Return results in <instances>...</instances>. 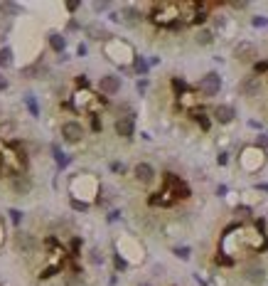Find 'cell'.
I'll list each match as a JSON object with an SVG mask.
<instances>
[{
    "instance_id": "19",
    "label": "cell",
    "mask_w": 268,
    "mask_h": 286,
    "mask_svg": "<svg viewBox=\"0 0 268 286\" xmlns=\"http://www.w3.org/2000/svg\"><path fill=\"white\" fill-rule=\"evenodd\" d=\"M194 42H197V45H202V47H209V45L214 42V32H212L209 28H199V30H197V35H194Z\"/></svg>"
},
{
    "instance_id": "27",
    "label": "cell",
    "mask_w": 268,
    "mask_h": 286,
    "mask_svg": "<svg viewBox=\"0 0 268 286\" xmlns=\"http://www.w3.org/2000/svg\"><path fill=\"white\" fill-rule=\"evenodd\" d=\"M20 74H23V77H30V79H32V77L42 74V67H40V64H30V67H25V69H23Z\"/></svg>"
},
{
    "instance_id": "47",
    "label": "cell",
    "mask_w": 268,
    "mask_h": 286,
    "mask_svg": "<svg viewBox=\"0 0 268 286\" xmlns=\"http://www.w3.org/2000/svg\"><path fill=\"white\" fill-rule=\"evenodd\" d=\"M226 193H229V188H226V185H219V188H216V195H219V198H224Z\"/></svg>"
},
{
    "instance_id": "51",
    "label": "cell",
    "mask_w": 268,
    "mask_h": 286,
    "mask_svg": "<svg viewBox=\"0 0 268 286\" xmlns=\"http://www.w3.org/2000/svg\"><path fill=\"white\" fill-rule=\"evenodd\" d=\"M0 286H3V281H0Z\"/></svg>"
},
{
    "instance_id": "46",
    "label": "cell",
    "mask_w": 268,
    "mask_h": 286,
    "mask_svg": "<svg viewBox=\"0 0 268 286\" xmlns=\"http://www.w3.org/2000/svg\"><path fill=\"white\" fill-rule=\"evenodd\" d=\"M77 55H79V57H84V55H86V45H84V42H79V47H77Z\"/></svg>"
},
{
    "instance_id": "2",
    "label": "cell",
    "mask_w": 268,
    "mask_h": 286,
    "mask_svg": "<svg viewBox=\"0 0 268 286\" xmlns=\"http://www.w3.org/2000/svg\"><path fill=\"white\" fill-rule=\"evenodd\" d=\"M150 18H153V23H158L162 28H175L182 20V5H177V3H155Z\"/></svg>"
},
{
    "instance_id": "33",
    "label": "cell",
    "mask_w": 268,
    "mask_h": 286,
    "mask_svg": "<svg viewBox=\"0 0 268 286\" xmlns=\"http://www.w3.org/2000/svg\"><path fill=\"white\" fill-rule=\"evenodd\" d=\"M8 215H10V220H13V225H20V222H23V212H20V210H15V207H13V210H10Z\"/></svg>"
},
{
    "instance_id": "34",
    "label": "cell",
    "mask_w": 268,
    "mask_h": 286,
    "mask_svg": "<svg viewBox=\"0 0 268 286\" xmlns=\"http://www.w3.org/2000/svg\"><path fill=\"white\" fill-rule=\"evenodd\" d=\"M148 79H138V84H135V89H138V94H145V89H148Z\"/></svg>"
},
{
    "instance_id": "30",
    "label": "cell",
    "mask_w": 268,
    "mask_h": 286,
    "mask_svg": "<svg viewBox=\"0 0 268 286\" xmlns=\"http://www.w3.org/2000/svg\"><path fill=\"white\" fill-rule=\"evenodd\" d=\"M91 207V202H84V200H77V198H72V210H77V212H86Z\"/></svg>"
},
{
    "instance_id": "14",
    "label": "cell",
    "mask_w": 268,
    "mask_h": 286,
    "mask_svg": "<svg viewBox=\"0 0 268 286\" xmlns=\"http://www.w3.org/2000/svg\"><path fill=\"white\" fill-rule=\"evenodd\" d=\"M86 35L91 37V40H96V42H108V40H113V35L104 28V25H99V23H91V25H86Z\"/></svg>"
},
{
    "instance_id": "12",
    "label": "cell",
    "mask_w": 268,
    "mask_h": 286,
    "mask_svg": "<svg viewBox=\"0 0 268 286\" xmlns=\"http://www.w3.org/2000/svg\"><path fill=\"white\" fill-rule=\"evenodd\" d=\"M15 247H18L23 254H32V252L40 247V242H37L30 232H18V234H15Z\"/></svg>"
},
{
    "instance_id": "21",
    "label": "cell",
    "mask_w": 268,
    "mask_h": 286,
    "mask_svg": "<svg viewBox=\"0 0 268 286\" xmlns=\"http://www.w3.org/2000/svg\"><path fill=\"white\" fill-rule=\"evenodd\" d=\"M148 69H150V62H145V57H138L135 55V59H133V72L138 74V77H148Z\"/></svg>"
},
{
    "instance_id": "17",
    "label": "cell",
    "mask_w": 268,
    "mask_h": 286,
    "mask_svg": "<svg viewBox=\"0 0 268 286\" xmlns=\"http://www.w3.org/2000/svg\"><path fill=\"white\" fill-rule=\"evenodd\" d=\"M13 190H15L18 195H30L32 180H30L27 175H15V178H13Z\"/></svg>"
},
{
    "instance_id": "10",
    "label": "cell",
    "mask_w": 268,
    "mask_h": 286,
    "mask_svg": "<svg viewBox=\"0 0 268 286\" xmlns=\"http://www.w3.org/2000/svg\"><path fill=\"white\" fill-rule=\"evenodd\" d=\"M62 138H64L67 143H79V141L84 138V126H81L79 121H67V123L62 126Z\"/></svg>"
},
{
    "instance_id": "40",
    "label": "cell",
    "mask_w": 268,
    "mask_h": 286,
    "mask_svg": "<svg viewBox=\"0 0 268 286\" xmlns=\"http://www.w3.org/2000/svg\"><path fill=\"white\" fill-rule=\"evenodd\" d=\"M216 264H226V266H231V264H234V259H231V257H224V254H221V257H216Z\"/></svg>"
},
{
    "instance_id": "15",
    "label": "cell",
    "mask_w": 268,
    "mask_h": 286,
    "mask_svg": "<svg viewBox=\"0 0 268 286\" xmlns=\"http://www.w3.org/2000/svg\"><path fill=\"white\" fill-rule=\"evenodd\" d=\"M236 118V109L231 106V104H219V106H214V121H219V123H231Z\"/></svg>"
},
{
    "instance_id": "7",
    "label": "cell",
    "mask_w": 268,
    "mask_h": 286,
    "mask_svg": "<svg viewBox=\"0 0 268 286\" xmlns=\"http://www.w3.org/2000/svg\"><path fill=\"white\" fill-rule=\"evenodd\" d=\"M99 91L104 96H116L121 91V77L118 74H104L99 79Z\"/></svg>"
},
{
    "instance_id": "39",
    "label": "cell",
    "mask_w": 268,
    "mask_h": 286,
    "mask_svg": "<svg viewBox=\"0 0 268 286\" xmlns=\"http://www.w3.org/2000/svg\"><path fill=\"white\" fill-rule=\"evenodd\" d=\"M216 163H219V166H226V163H229V153H226V151H221V153L216 156Z\"/></svg>"
},
{
    "instance_id": "5",
    "label": "cell",
    "mask_w": 268,
    "mask_h": 286,
    "mask_svg": "<svg viewBox=\"0 0 268 286\" xmlns=\"http://www.w3.org/2000/svg\"><path fill=\"white\" fill-rule=\"evenodd\" d=\"M219 89H221V77H219L216 72H209V74H204V77L199 79V94H202L204 99L216 96Z\"/></svg>"
},
{
    "instance_id": "36",
    "label": "cell",
    "mask_w": 268,
    "mask_h": 286,
    "mask_svg": "<svg viewBox=\"0 0 268 286\" xmlns=\"http://www.w3.org/2000/svg\"><path fill=\"white\" fill-rule=\"evenodd\" d=\"M79 8H81V3H79V0H69V3H67V10H69V13H77Z\"/></svg>"
},
{
    "instance_id": "8",
    "label": "cell",
    "mask_w": 268,
    "mask_h": 286,
    "mask_svg": "<svg viewBox=\"0 0 268 286\" xmlns=\"http://www.w3.org/2000/svg\"><path fill=\"white\" fill-rule=\"evenodd\" d=\"M234 57L239 59V62H256V57H258V50H256V45L253 42H239L236 47H234Z\"/></svg>"
},
{
    "instance_id": "20",
    "label": "cell",
    "mask_w": 268,
    "mask_h": 286,
    "mask_svg": "<svg viewBox=\"0 0 268 286\" xmlns=\"http://www.w3.org/2000/svg\"><path fill=\"white\" fill-rule=\"evenodd\" d=\"M52 153H54V163H57L59 168H67V166L72 163V158H69V156H67V153H64L59 146H57V143H52Z\"/></svg>"
},
{
    "instance_id": "31",
    "label": "cell",
    "mask_w": 268,
    "mask_h": 286,
    "mask_svg": "<svg viewBox=\"0 0 268 286\" xmlns=\"http://www.w3.org/2000/svg\"><path fill=\"white\" fill-rule=\"evenodd\" d=\"M172 89L177 91V96H182V94L187 91V84H185V82H180V79L175 77V79H172Z\"/></svg>"
},
{
    "instance_id": "11",
    "label": "cell",
    "mask_w": 268,
    "mask_h": 286,
    "mask_svg": "<svg viewBox=\"0 0 268 286\" xmlns=\"http://www.w3.org/2000/svg\"><path fill=\"white\" fill-rule=\"evenodd\" d=\"M243 279H246L248 284L258 286V284H263V281H266V269H263L258 261H251V264H246V266H243Z\"/></svg>"
},
{
    "instance_id": "41",
    "label": "cell",
    "mask_w": 268,
    "mask_h": 286,
    "mask_svg": "<svg viewBox=\"0 0 268 286\" xmlns=\"http://www.w3.org/2000/svg\"><path fill=\"white\" fill-rule=\"evenodd\" d=\"M111 171H113V173H123L126 166H123V163H111Z\"/></svg>"
},
{
    "instance_id": "16",
    "label": "cell",
    "mask_w": 268,
    "mask_h": 286,
    "mask_svg": "<svg viewBox=\"0 0 268 286\" xmlns=\"http://www.w3.org/2000/svg\"><path fill=\"white\" fill-rule=\"evenodd\" d=\"M121 23L128 25V28H135V25L140 23V10H138L135 5H126V8L121 10Z\"/></svg>"
},
{
    "instance_id": "26",
    "label": "cell",
    "mask_w": 268,
    "mask_h": 286,
    "mask_svg": "<svg viewBox=\"0 0 268 286\" xmlns=\"http://www.w3.org/2000/svg\"><path fill=\"white\" fill-rule=\"evenodd\" d=\"M253 146L258 148V151H268V133H258L256 136V143Z\"/></svg>"
},
{
    "instance_id": "3",
    "label": "cell",
    "mask_w": 268,
    "mask_h": 286,
    "mask_svg": "<svg viewBox=\"0 0 268 286\" xmlns=\"http://www.w3.org/2000/svg\"><path fill=\"white\" fill-rule=\"evenodd\" d=\"M263 163H266V151H258L256 146H251L241 153V168L246 173H256L258 168H263Z\"/></svg>"
},
{
    "instance_id": "23",
    "label": "cell",
    "mask_w": 268,
    "mask_h": 286,
    "mask_svg": "<svg viewBox=\"0 0 268 286\" xmlns=\"http://www.w3.org/2000/svg\"><path fill=\"white\" fill-rule=\"evenodd\" d=\"M13 64V50L10 47H0V67L8 69Z\"/></svg>"
},
{
    "instance_id": "1",
    "label": "cell",
    "mask_w": 268,
    "mask_h": 286,
    "mask_svg": "<svg viewBox=\"0 0 268 286\" xmlns=\"http://www.w3.org/2000/svg\"><path fill=\"white\" fill-rule=\"evenodd\" d=\"M104 52H106V57L113 62V64H118L123 72H133V67H128V59H135V55H133V47L128 45V42H123V40H108L106 45H104Z\"/></svg>"
},
{
    "instance_id": "4",
    "label": "cell",
    "mask_w": 268,
    "mask_h": 286,
    "mask_svg": "<svg viewBox=\"0 0 268 286\" xmlns=\"http://www.w3.org/2000/svg\"><path fill=\"white\" fill-rule=\"evenodd\" d=\"M74 109H77V111H86V114L94 116V114L101 109V101H99L89 89H81V91L74 94Z\"/></svg>"
},
{
    "instance_id": "43",
    "label": "cell",
    "mask_w": 268,
    "mask_h": 286,
    "mask_svg": "<svg viewBox=\"0 0 268 286\" xmlns=\"http://www.w3.org/2000/svg\"><path fill=\"white\" fill-rule=\"evenodd\" d=\"M231 8H234V10H246L248 3H246V0H243V3H231Z\"/></svg>"
},
{
    "instance_id": "50",
    "label": "cell",
    "mask_w": 268,
    "mask_h": 286,
    "mask_svg": "<svg viewBox=\"0 0 268 286\" xmlns=\"http://www.w3.org/2000/svg\"><path fill=\"white\" fill-rule=\"evenodd\" d=\"M138 286H153V284H148V281H140V284H138Z\"/></svg>"
},
{
    "instance_id": "44",
    "label": "cell",
    "mask_w": 268,
    "mask_h": 286,
    "mask_svg": "<svg viewBox=\"0 0 268 286\" xmlns=\"http://www.w3.org/2000/svg\"><path fill=\"white\" fill-rule=\"evenodd\" d=\"M256 72H268V62H256Z\"/></svg>"
},
{
    "instance_id": "37",
    "label": "cell",
    "mask_w": 268,
    "mask_h": 286,
    "mask_svg": "<svg viewBox=\"0 0 268 286\" xmlns=\"http://www.w3.org/2000/svg\"><path fill=\"white\" fill-rule=\"evenodd\" d=\"M91 8H94L96 13H104V10H108V8H111V3H94Z\"/></svg>"
},
{
    "instance_id": "28",
    "label": "cell",
    "mask_w": 268,
    "mask_h": 286,
    "mask_svg": "<svg viewBox=\"0 0 268 286\" xmlns=\"http://www.w3.org/2000/svg\"><path fill=\"white\" fill-rule=\"evenodd\" d=\"M89 261H91V264H96V266H99V264H104V254H101V249H99V247H94V249L89 252Z\"/></svg>"
},
{
    "instance_id": "29",
    "label": "cell",
    "mask_w": 268,
    "mask_h": 286,
    "mask_svg": "<svg viewBox=\"0 0 268 286\" xmlns=\"http://www.w3.org/2000/svg\"><path fill=\"white\" fill-rule=\"evenodd\" d=\"M194 118H197V123H199V126H202L204 131H209V126H212V121H209V116H207V114H202V111H197V114H194Z\"/></svg>"
},
{
    "instance_id": "45",
    "label": "cell",
    "mask_w": 268,
    "mask_h": 286,
    "mask_svg": "<svg viewBox=\"0 0 268 286\" xmlns=\"http://www.w3.org/2000/svg\"><path fill=\"white\" fill-rule=\"evenodd\" d=\"M214 23H216V28H224V25H226V18L216 15V18H214Z\"/></svg>"
},
{
    "instance_id": "32",
    "label": "cell",
    "mask_w": 268,
    "mask_h": 286,
    "mask_svg": "<svg viewBox=\"0 0 268 286\" xmlns=\"http://www.w3.org/2000/svg\"><path fill=\"white\" fill-rule=\"evenodd\" d=\"M251 25H253V28H266L268 20H266L263 15H253V18H251Z\"/></svg>"
},
{
    "instance_id": "13",
    "label": "cell",
    "mask_w": 268,
    "mask_h": 286,
    "mask_svg": "<svg viewBox=\"0 0 268 286\" xmlns=\"http://www.w3.org/2000/svg\"><path fill=\"white\" fill-rule=\"evenodd\" d=\"M133 173H135V180L143 183V185H150V183L155 180V168H153L150 163H138V166L133 168Z\"/></svg>"
},
{
    "instance_id": "35",
    "label": "cell",
    "mask_w": 268,
    "mask_h": 286,
    "mask_svg": "<svg viewBox=\"0 0 268 286\" xmlns=\"http://www.w3.org/2000/svg\"><path fill=\"white\" fill-rule=\"evenodd\" d=\"M116 269H128V259H123L121 254H116Z\"/></svg>"
},
{
    "instance_id": "25",
    "label": "cell",
    "mask_w": 268,
    "mask_h": 286,
    "mask_svg": "<svg viewBox=\"0 0 268 286\" xmlns=\"http://www.w3.org/2000/svg\"><path fill=\"white\" fill-rule=\"evenodd\" d=\"M172 254H175L177 259H182V261H187V259L192 257V249H189V247H175V249H172Z\"/></svg>"
},
{
    "instance_id": "42",
    "label": "cell",
    "mask_w": 268,
    "mask_h": 286,
    "mask_svg": "<svg viewBox=\"0 0 268 286\" xmlns=\"http://www.w3.org/2000/svg\"><path fill=\"white\" fill-rule=\"evenodd\" d=\"M64 286H81V281H79V279H74V276H69V279L64 281Z\"/></svg>"
},
{
    "instance_id": "38",
    "label": "cell",
    "mask_w": 268,
    "mask_h": 286,
    "mask_svg": "<svg viewBox=\"0 0 268 286\" xmlns=\"http://www.w3.org/2000/svg\"><path fill=\"white\" fill-rule=\"evenodd\" d=\"M77 86H79V89H89V79H86L84 74H81V77H77Z\"/></svg>"
},
{
    "instance_id": "49",
    "label": "cell",
    "mask_w": 268,
    "mask_h": 286,
    "mask_svg": "<svg viewBox=\"0 0 268 286\" xmlns=\"http://www.w3.org/2000/svg\"><path fill=\"white\" fill-rule=\"evenodd\" d=\"M256 190H268V183H263V185H256Z\"/></svg>"
},
{
    "instance_id": "9",
    "label": "cell",
    "mask_w": 268,
    "mask_h": 286,
    "mask_svg": "<svg viewBox=\"0 0 268 286\" xmlns=\"http://www.w3.org/2000/svg\"><path fill=\"white\" fill-rule=\"evenodd\" d=\"M261 91V77L258 74H251V77H243L239 82V94L241 96H258Z\"/></svg>"
},
{
    "instance_id": "6",
    "label": "cell",
    "mask_w": 268,
    "mask_h": 286,
    "mask_svg": "<svg viewBox=\"0 0 268 286\" xmlns=\"http://www.w3.org/2000/svg\"><path fill=\"white\" fill-rule=\"evenodd\" d=\"M113 128H116V133H118L121 138L131 141V138L135 136V116H133V114H128V116H121V118H116Z\"/></svg>"
},
{
    "instance_id": "18",
    "label": "cell",
    "mask_w": 268,
    "mask_h": 286,
    "mask_svg": "<svg viewBox=\"0 0 268 286\" xmlns=\"http://www.w3.org/2000/svg\"><path fill=\"white\" fill-rule=\"evenodd\" d=\"M50 47L57 52V55H64L67 50V37L62 32H50Z\"/></svg>"
},
{
    "instance_id": "22",
    "label": "cell",
    "mask_w": 268,
    "mask_h": 286,
    "mask_svg": "<svg viewBox=\"0 0 268 286\" xmlns=\"http://www.w3.org/2000/svg\"><path fill=\"white\" fill-rule=\"evenodd\" d=\"M0 13H3V15H20L23 5H18V3H0Z\"/></svg>"
},
{
    "instance_id": "48",
    "label": "cell",
    "mask_w": 268,
    "mask_h": 286,
    "mask_svg": "<svg viewBox=\"0 0 268 286\" xmlns=\"http://www.w3.org/2000/svg\"><path fill=\"white\" fill-rule=\"evenodd\" d=\"M3 89H8V79H5L3 74H0V91H3Z\"/></svg>"
},
{
    "instance_id": "24",
    "label": "cell",
    "mask_w": 268,
    "mask_h": 286,
    "mask_svg": "<svg viewBox=\"0 0 268 286\" xmlns=\"http://www.w3.org/2000/svg\"><path fill=\"white\" fill-rule=\"evenodd\" d=\"M23 101L27 104V109H30V114H32V116L37 118V116H40V106H37V101H35V96H32V94H25V96H23Z\"/></svg>"
}]
</instances>
